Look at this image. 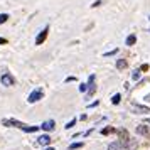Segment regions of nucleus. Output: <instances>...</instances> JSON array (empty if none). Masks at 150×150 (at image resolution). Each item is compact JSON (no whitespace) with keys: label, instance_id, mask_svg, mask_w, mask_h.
Instances as JSON below:
<instances>
[{"label":"nucleus","instance_id":"obj_3","mask_svg":"<svg viewBox=\"0 0 150 150\" xmlns=\"http://www.w3.org/2000/svg\"><path fill=\"white\" fill-rule=\"evenodd\" d=\"M0 83H2V86H14L15 84V78L10 73H4L2 78H0Z\"/></svg>","mask_w":150,"mask_h":150},{"label":"nucleus","instance_id":"obj_1","mask_svg":"<svg viewBox=\"0 0 150 150\" xmlns=\"http://www.w3.org/2000/svg\"><path fill=\"white\" fill-rule=\"evenodd\" d=\"M2 125H4V127H14V128H19V130H22V132H27V133L37 132V130L41 128V127H29V125L19 122V120H15V118H4V120H2Z\"/></svg>","mask_w":150,"mask_h":150},{"label":"nucleus","instance_id":"obj_14","mask_svg":"<svg viewBox=\"0 0 150 150\" xmlns=\"http://www.w3.org/2000/svg\"><path fill=\"white\" fill-rule=\"evenodd\" d=\"M115 132H116V130L113 128V127H106V128H103L101 133H103V135H108V133H115Z\"/></svg>","mask_w":150,"mask_h":150},{"label":"nucleus","instance_id":"obj_24","mask_svg":"<svg viewBox=\"0 0 150 150\" xmlns=\"http://www.w3.org/2000/svg\"><path fill=\"white\" fill-rule=\"evenodd\" d=\"M149 19H150V17H149Z\"/></svg>","mask_w":150,"mask_h":150},{"label":"nucleus","instance_id":"obj_2","mask_svg":"<svg viewBox=\"0 0 150 150\" xmlns=\"http://www.w3.org/2000/svg\"><path fill=\"white\" fill-rule=\"evenodd\" d=\"M42 96H44V91H42V88H37V89H34V91L29 95L27 101H29V103H35V101H39V100H42Z\"/></svg>","mask_w":150,"mask_h":150},{"label":"nucleus","instance_id":"obj_15","mask_svg":"<svg viewBox=\"0 0 150 150\" xmlns=\"http://www.w3.org/2000/svg\"><path fill=\"white\" fill-rule=\"evenodd\" d=\"M8 21V14H0V24H5Z\"/></svg>","mask_w":150,"mask_h":150},{"label":"nucleus","instance_id":"obj_12","mask_svg":"<svg viewBox=\"0 0 150 150\" xmlns=\"http://www.w3.org/2000/svg\"><path fill=\"white\" fill-rule=\"evenodd\" d=\"M135 41H137V37L133 34L128 35V37H127V46H133V44H135Z\"/></svg>","mask_w":150,"mask_h":150},{"label":"nucleus","instance_id":"obj_22","mask_svg":"<svg viewBox=\"0 0 150 150\" xmlns=\"http://www.w3.org/2000/svg\"><path fill=\"white\" fill-rule=\"evenodd\" d=\"M46 150H54V149H52V147H47V149H46Z\"/></svg>","mask_w":150,"mask_h":150},{"label":"nucleus","instance_id":"obj_10","mask_svg":"<svg viewBox=\"0 0 150 150\" xmlns=\"http://www.w3.org/2000/svg\"><path fill=\"white\" fill-rule=\"evenodd\" d=\"M88 86H89L88 93H89V95H93V93H95V76H93V74L89 76V84H88Z\"/></svg>","mask_w":150,"mask_h":150},{"label":"nucleus","instance_id":"obj_5","mask_svg":"<svg viewBox=\"0 0 150 150\" xmlns=\"http://www.w3.org/2000/svg\"><path fill=\"white\" fill-rule=\"evenodd\" d=\"M118 137H120V145H128L130 143V135H128V132L127 130H120L118 132Z\"/></svg>","mask_w":150,"mask_h":150},{"label":"nucleus","instance_id":"obj_6","mask_svg":"<svg viewBox=\"0 0 150 150\" xmlns=\"http://www.w3.org/2000/svg\"><path fill=\"white\" fill-rule=\"evenodd\" d=\"M132 110L133 111H138V113H150V108L149 106H140V105H135V103H132Z\"/></svg>","mask_w":150,"mask_h":150},{"label":"nucleus","instance_id":"obj_4","mask_svg":"<svg viewBox=\"0 0 150 150\" xmlns=\"http://www.w3.org/2000/svg\"><path fill=\"white\" fill-rule=\"evenodd\" d=\"M47 34H49V25H46V27L42 29L41 32H39V35L35 37V46H41L42 42L47 39Z\"/></svg>","mask_w":150,"mask_h":150},{"label":"nucleus","instance_id":"obj_19","mask_svg":"<svg viewBox=\"0 0 150 150\" xmlns=\"http://www.w3.org/2000/svg\"><path fill=\"white\" fill-rule=\"evenodd\" d=\"M74 123H76V120H71V122H69V123H66V128H71V127H73V125H74Z\"/></svg>","mask_w":150,"mask_h":150},{"label":"nucleus","instance_id":"obj_23","mask_svg":"<svg viewBox=\"0 0 150 150\" xmlns=\"http://www.w3.org/2000/svg\"><path fill=\"white\" fill-rule=\"evenodd\" d=\"M147 122H149V123H150V118H147Z\"/></svg>","mask_w":150,"mask_h":150},{"label":"nucleus","instance_id":"obj_20","mask_svg":"<svg viewBox=\"0 0 150 150\" xmlns=\"http://www.w3.org/2000/svg\"><path fill=\"white\" fill-rule=\"evenodd\" d=\"M79 91H81V93H84V91H88V88H86V84H81V86H79Z\"/></svg>","mask_w":150,"mask_h":150},{"label":"nucleus","instance_id":"obj_11","mask_svg":"<svg viewBox=\"0 0 150 150\" xmlns=\"http://www.w3.org/2000/svg\"><path fill=\"white\" fill-rule=\"evenodd\" d=\"M108 150H122V145H120V142H113L108 145Z\"/></svg>","mask_w":150,"mask_h":150},{"label":"nucleus","instance_id":"obj_17","mask_svg":"<svg viewBox=\"0 0 150 150\" xmlns=\"http://www.w3.org/2000/svg\"><path fill=\"white\" fill-rule=\"evenodd\" d=\"M79 147H83V143H73V145H71L69 149H71V150H74V149H79Z\"/></svg>","mask_w":150,"mask_h":150},{"label":"nucleus","instance_id":"obj_13","mask_svg":"<svg viewBox=\"0 0 150 150\" xmlns=\"http://www.w3.org/2000/svg\"><path fill=\"white\" fill-rule=\"evenodd\" d=\"M116 68H118V69H125V68H127V61H125V59H118Z\"/></svg>","mask_w":150,"mask_h":150},{"label":"nucleus","instance_id":"obj_7","mask_svg":"<svg viewBox=\"0 0 150 150\" xmlns=\"http://www.w3.org/2000/svg\"><path fill=\"white\" fill-rule=\"evenodd\" d=\"M54 127H56V122L54 120H47V122H44L41 125V128L42 130H46V132H51V130H54Z\"/></svg>","mask_w":150,"mask_h":150},{"label":"nucleus","instance_id":"obj_8","mask_svg":"<svg viewBox=\"0 0 150 150\" xmlns=\"http://www.w3.org/2000/svg\"><path fill=\"white\" fill-rule=\"evenodd\" d=\"M137 133H138V135H143V137H150V130H149V127H145V125H138V127H137Z\"/></svg>","mask_w":150,"mask_h":150},{"label":"nucleus","instance_id":"obj_21","mask_svg":"<svg viewBox=\"0 0 150 150\" xmlns=\"http://www.w3.org/2000/svg\"><path fill=\"white\" fill-rule=\"evenodd\" d=\"M0 44H7V39H4V37H0Z\"/></svg>","mask_w":150,"mask_h":150},{"label":"nucleus","instance_id":"obj_16","mask_svg":"<svg viewBox=\"0 0 150 150\" xmlns=\"http://www.w3.org/2000/svg\"><path fill=\"white\" fill-rule=\"evenodd\" d=\"M120 100H122V96H120V95H115L113 98H111V103H113V105H118V103H120Z\"/></svg>","mask_w":150,"mask_h":150},{"label":"nucleus","instance_id":"obj_9","mask_svg":"<svg viewBox=\"0 0 150 150\" xmlns=\"http://www.w3.org/2000/svg\"><path fill=\"white\" fill-rule=\"evenodd\" d=\"M37 143H39V145H49V143H51V137L49 135L39 137V138H37Z\"/></svg>","mask_w":150,"mask_h":150},{"label":"nucleus","instance_id":"obj_18","mask_svg":"<svg viewBox=\"0 0 150 150\" xmlns=\"http://www.w3.org/2000/svg\"><path fill=\"white\" fill-rule=\"evenodd\" d=\"M132 78H133V79H138V78H140V71H135V73H133V74H132Z\"/></svg>","mask_w":150,"mask_h":150}]
</instances>
